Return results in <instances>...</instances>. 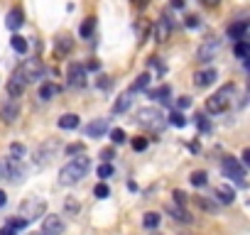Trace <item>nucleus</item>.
Instances as JSON below:
<instances>
[{
  "label": "nucleus",
  "mask_w": 250,
  "mask_h": 235,
  "mask_svg": "<svg viewBox=\"0 0 250 235\" xmlns=\"http://www.w3.org/2000/svg\"><path fill=\"white\" fill-rule=\"evenodd\" d=\"M84 152V145H69L66 147V154H81Z\"/></svg>",
  "instance_id": "nucleus-41"
},
{
  "label": "nucleus",
  "mask_w": 250,
  "mask_h": 235,
  "mask_svg": "<svg viewBox=\"0 0 250 235\" xmlns=\"http://www.w3.org/2000/svg\"><path fill=\"white\" fill-rule=\"evenodd\" d=\"M174 201L179 204V206H182V204H187V196H184V191H174Z\"/></svg>",
  "instance_id": "nucleus-44"
},
{
  "label": "nucleus",
  "mask_w": 250,
  "mask_h": 235,
  "mask_svg": "<svg viewBox=\"0 0 250 235\" xmlns=\"http://www.w3.org/2000/svg\"><path fill=\"white\" fill-rule=\"evenodd\" d=\"M147 84H150V76H147V73H142V76H137V81L132 84V88H130V91H132V93H135V91H142V88H147Z\"/></svg>",
  "instance_id": "nucleus-31"
},
{
  "label": "nucleus",
  "mask_w": 250,
  "mask_h": 235,
  "mask_svg": "<svg viewBox=\"0 0 250 235\" xmlns=\"http://www.w3.org/2000/svg\"><path fill=\"white\" fill-rule=\"evenodd\" d=\"M176 105H179V108H189V105H191V98H189V96L176 98Z\"/></svg>",
  "instance_id": "nucleus-42"
},
{
  "label": "nucleus",
  "mask_w": 250,
  "mask_h": 235,
  "mask_svg": "<svg viewBox=\"0 0 250 235\" xmlns=\"http://www.w3.org/2000/svg\"><path fill=\"white\" fill-rule=\"evenodd\" d=\"M88 169H91V160H88V157H84V154H79V157H74L69 164L61 167V172H59V184H64V186L76 184V181H81V179L88 174Z\"/></svg>",
  "instance_id": "nucleus-1"
},
{
  "label": "nucleus",
  "mask_w": 250,
  "mask_h": 235,
  "mask_svg": "<svg viewBox=\"0 0 250 235\" xmlns=\"http://www.w3.org/2000/svg\"><path fill=\"white\" fill-rule=\"evenodd\" d=\"M233 93H235V86H233V84H226V86H221L216 93H213V96L206 101V110H208V113H223V110L231 105V98H233Z\"/></svg>",
  "instance_id": "nucleus-2"
},
{
  "label": "nucleus",
  "mask_w": 250,
  "mask_h": 235,
  "mask_svg": "<svg viewBox=\"0 0 250 235\" xmlns=\"http://www.w3.org/2000/svg\"><path fill=\"white\" fill-rule=\"evenodd\" d=\"M5 201H8V193L0 191V206H5Z\"/></svg>",
  "instance_id": "nucleus-49"
},
{
  "label": "nucleus",
  "mask_w": 250,
  "mask_h": 235,
  "mask_svg": "<svg viewBox=\"0 0 250 235\" xmlns=\"http://www.w3.org/2000/svg\"><path fill=\"white\" fill-rule=\"evenodd\" d=\"M169 93H172V88H169V86H160V88L150 91V98H160V101L169 103Z\"/></svg>",
  "instance_id": "nucleus-24"
},
{
  "label": "nucleus",
  "mask_w": 250,
  "mask_h": 235,
  "mask_svg": "<svg viewBox=\"0 0 250 235\" xmlns=\"http://www.w3.org/2000/svg\"><path fill=\"white\" fill-rule=\"evenodd\" d=\"M10 225H13L15 230H22V228H27V220L17 216V218H13V220H10Z\"/></svg>",
  "instance_id": "nucleus-39"
},
{
  "label": "nucleus",
  "mask_w": 250,
  "mask_h": 235,
  "mask_svg": "<svg viewBox=\"0 0 250 235\" xmlns=\"http://www.w3.org/2000/svg\"><path fill=\"white\" fill-rule=\"evenodd\" d=\"M15 233H17V230H15L10 223H5L3 228H0V235H15Z\"/></svg>",
  "instance_id": "nucleus-43"
},
{
  "label": "nucleus",
  "mask_w": 250,
  "mask_h": 235,
  "mask_svg": "<svg viewBox=\"0 0 250 235\" xmlns=\"http://www.w3.org/2000/svg\"><path fill=\"white\" fill-rule=\"evenodd\" d=\"M172 8H176V10H182V8H184V0H172Z\"/></svg>",
  "instance_id": "nucleus-47"
},
{
  "label": "nucleus",
  "mask_w": 250,
  "mask_h": 235,
  "mask_svg": "<svg viewBox=\"0 0 250 235\" xmlns=\"http://www.w3.org/2000/svg\"><path fill=\"white\" fill-rule=\"evenodd\" d=\"M17 115H20V108H17L15 101H8L3 108H0V118H3V123H15Z\"/></svg>",
  "instance_id": "nucleus-12"
},
{
  "label": "nucleus",
  "mask_w": 250,
  "mask_h": 235,
  "mask_svg": "<svg viewBox=\"0 0 250 235\" xmlns=\"http://www.w3.org/2000/svg\"><path fill=\"white\" fill-rule=\"evenodd\" d=\"M13 49H15L17 54H25V52H27V42H25V37H20V34H15V37H13Z\"/></svg>",
  "instance_id": "nucleus-29"
},
{
  "label": "nucleus",
  "mask_w": 250,
  "mask_h": 235,
  "mask_svg": "<svg viewBox=\"0 0 250 235\" xmlns=\"http://www.w3.org/2000/svg\"><path fill=\"white\" fill-rule=\"evenodd\" d=\"M66 211H74V213H76V211H79V204H76V201H66Z\"/></svg>",
  "instance_id": "nucleus-46"
},
{
  "label": "nucleus",
  "mask_w": 250,
  "mask_h": 235,
  "mask_svg": "<svg viewBox=\"0 0 250 235\" xmlns=\"http://www.w3.org/2000/svg\"><path fill=\"white\" fill-rule=\"evenodd\" d=\"M194 123L199 125V130H201L204 135H208V132H211V123L206 120V115H201V113H199V115H194Z\"/></svg>",
  "instance_id": "nucleus-27"
},
{
  "label": "nucleus",
  "mask_w": 250,
  "mask_h": 235,
  "mask_svg": "<svg viewBox=\"0 0 250 235\" xmlns=\"http://www.w3.org/2000/svg\"><path fill=\"white\" fill-rule=\"evenodd\" d=\"M194 201H196V204H199L204 211H208V213H216V211H219V206H216V204H213V201H208V199H201V196H196Z\"/></svg>",
  "instance_id": "nucleus-28"
},
{
  "label": "nucleus",
  "mask_w": 250,
  "mask_h": 235,
  "mask_svg": "<svg viewBox=\"0 0 250 235\" xmlns=\"http://www.w3.org/2000/svg\"><path fill=\"white\" fill-rule=\"evenodd\" d=\"M167 213H172V218H176V220H182V223H191V216H187V211L184 208H179V206H167Z\"/></svg>",
  "instance_id": "nucleus-22"
},
{
  "label": "nucleus",
  "mask_w": 250,
  "mask_h": 235,
  "mask_svg": "<svg viewBox=\"0 0 250 235\" xmlns=\"http://www.w3.org/2000/svg\"><path fill=\"white\" fill-rule=\"evenodd\" d=\"M59 93V86L57 84H44L42 88H40V98L42 101H49V98H54Z\"/></svg>",
  "instance_id": "nucleus-23"
},
{
  "label": "nucleus",
  "mask_w": 250,
  "mask_h": 235,
  "mask_svg": "<svg viewBox=\"0 0 250 235\" xmlns=\"http://www.w3.org/2000/svg\"><path fill=\"white\" fill-rule=\"evenodd\" d=\"M216 71H213V69H206V71H199L196 76H194V81H196V86L199 88H206V86H211L213 81H216Z\"/></svg>",
  "instance_id": "nucleus-13"
},
{
  "label": "nucleus",
  "mask_w": 250,
  "mask_h": 235,
  "mask_svg": "<svg viewBox=\"0 0 250 235\" xmlns=\"http://www.w3.org/2000/svg\"><path fill=\"white\" fill-rule=\"evenodd\" d=\"M22 10H10L8 13V20H5V25H8V29H20L22 27Z\"/></svg>",
  "instance_id": "nucleus-18"
},
{
  "label": "nucleus",
  "mask_w": 250,
  "mask_h": 235,
  "mask_svg": "<svg viewBox=\"0 0 250 235\" xmlns=\"http://www.w3.org/2000/svg\"><path fill=\"white\" fill-rule=\"evenodd\" d=\"M189 179H191L194 186H204V184H206V172H191Z\"/></svg>",
  "instance_id": "nucleus-34"
},
{
  "label": "nucleus",
  "mask_w": 250,
  "mask_h": 235,
  "mask_svg": "<svg viewBox=\"0 0 250 235\" xmlns=\"http://www.w3.org/2000/svg\"><path fill=\"white\" fill-rule=\"evenodd\" d=\"M59 128H61V130H76V128H79V115H74V113L61 115V118H59Z\"/></svg>",
  "instance_id": "nucleus-16"
},
{
  "label": "nucleus",
  "mask_w": 250,
  "mask_h": 235,
  "mask_svg": "<svg viewBox=\"0 0 250 235\" xmlns=\"http://www.w3.org/2000/svg\"><path fill=\"white\" fill-rule=\"evenodd\" d=\"M135 118H137V123L142 128H150V130H162L164 128V118L157 108H140Z\"/></svg>",
  "instance_id": "nucleus-3"
},
{
  "label": "nucleus",
  "mask_w": 250,
  "mask_h": 235,
  "mask_svg": "<svg viewBox=\"0 0 250 235\" xmlns=\"http://www.w3.org/2000/svg\"><path fill=\"white\" fill-rule=\"evenodd\" d=\"M184 25H187L189 29H194V27H199V17H196V15H189V17L184 20Z\"/></svg>",
  "instance_id": "nucleus-40"
},
{
  "label": "nucleus",
  "mask_w": 250,
  "mask_h": 235,
  "mask_svg": "<svg viewBox=\"0 0 250 235\" xmlns=\"http://www.w3.org/2000/svg\"><path fill=\"white\" fill-rule=\"evenodd\" d=\"M113 157H116V152H113V149H103V152H101V160H105V162L113 160Z\"/></svg>",
  "instance_id": "nucleus-45"
},
{
  "label": "nucleus",
  "mask_w": 250,
  "mask_h": 235,
  "mask_svg": "<svg viewBox=\"0 0 250 235\" xmlns=\"http://www.w3.org/2000/svg\"><path fill=\"white\" fill-rule=\"evenodd\" d=\"M130 103H132V91L120 93L118 101H116V105H113V113H125V110L130 108Z\"/></svg>",
  "instance_id": "nucleus-17"
},
{
  "label": "nucleus",
  "mask_w": 250,
  "mask_h": 235,
  "mask_svg": "<svg viewBox=\"0 0 250 235\" xmlns=\"http://www.w3.org/2000/svg\"><path fill=\"white\" fill-rule=\"evenodd\" d=\"M25 86H27V81L22 78V73H20V71H15V73H13V78H10V84H8V93H10L13 98H17V96L25 91Z\"/></svg>",
  "instance_id": "nucleus-11"
},
{
  "label": "nucleus",
  "mask_w": 250,
  "mask_h": 235,
  "mask_svg": "<svg viewBox=\"0 0 250 235\" xmlns=\"http://www.w3.org/2000/svg\"><path fill=\"white\" fill-rule=\"evenodd\" d=\"M105 130H108V120L101 118V120H93L86 128V137H101V135H105Z\"/></svg>",
  "instance_id": "nucleus-14"
},
{
  "label": "nucleus",
  "mask_w": 250,
  "mask_h": 235,
  "mask_svg": "<svg viewBox=\"0 0 250 235\" xmlns=\"http://www.w3.org/2000/svg\"><path fill=\"white\" fill-rule=\"evenodd\" d=\"M169 32H172V22L167 17H162L157 22V42H164V39L169 37Z\"/></svg>",
  "instance_id": "nucleus-20"
},
{
  "label": "nucleus",
  "mask_w": 250,
  "mask_h": 235,
  "mask_svg": "<svg viewBox=\"0 0 250 235\" xmlns=\"http://www.w3.org/2000/svg\"><path fill=\"white\" fill-rule=\"evenodd\" d=\"M204 3H206V5H219L221 0H204Z\"/></svg>",
  "instance_id": "nucleus-52"
},
{
  "label": "nucleus",
  "mask_w": 250,
  "mask_h": 235,
  "mask_svg": "<svg viewBox=\"0 0 250 235\" xmlns=\"http://www.w3.org/2000/svg\"><path fill=\"white\" fill-rule=\"evenodd\" d=\"M25 157V147L20 142H13L10 145V160H22Z\"/></svg>",
  "instance_id": "nucleus-32"
},
{
  "label": "nucleus",
  "mask_w": 250,
  "mask_h": 235,
  "mask_svg": "<svg viewBox=\"0 0 250 235\" xmlns=\"http://www.w3.org/2000/svg\"><path fill=\"white\" fill-rule=\"evenodd\" d=\"M20 73H22V78L29 84V81H37V78H42V73H44V66L37 61V59H27L20 69H17Z\"/></svg>",
  "instance_id": "nucleus-6"
},
{
  "label": "nucleus",
  "mask_w": 250,
  "mask_h": 235,
  "mask_svg": "<svg viewBox=\"0 0 250 235\" xmlns=\"http://www.w3.org/2000/svg\"><path fill=\"white\" fill-rule=\"evenodd\" d=\"M135 5H137V8H145V5H147V0H135Z\"/></svg>",
  "instance_id": "nucleus-51"
},
{
  "label": "nucleus",
  "mask_w": 250,
  "mask_h": 235,
  "mask_svg": "<svg viewBox=\"0 0 250 235\" xmlns=\"http://www.w3.org/2000/svg\"><path fill=\"white\" fill-rule=\"evenodd\" d=\"M93 25H96V20H93V17H86V20H84V25H81V29H79V34H81V37H91Z\"/></svg>",
  "instance_id": "nucleus-33"
},
{
  "label": "nucleus",
  "mask_w": 250,
  "mask_h": 235,
  "mask_svg": "<svg viewBox=\"0 0 250 235\" xmlns=\"http://www.w3.org/2000/svg\"><path fill=\"white\" fill-rule=\"evenodd\" d=\"M98 66H101V64H98V61H96V59H91V61H88V69H91V71H96V69H98Z\"/></svg>",
  "instance_id": "nucleus-48"
},
{
  "label": "nucleus",
  "mask_w": 250,
  "mask_h": 235,
  "mask_svg": "<svg viewBox=\"0 0 250 235\" xmlns=\"http://www.w3.org/2000/svg\"><path fill=\"white\" fill-rule=\"evenodd\" d=\"M216 49H219V39H213V37H208L206 42L199 47V52H196V59L199 61H208L213 54H216Z\"/></svg>",
  "instance_id": "nucleus-10"
},
{
  "label": "nucleus",
  "mask_w": 250,
  "mask_h": 235,
  "mask_svg": "<svg viewBox=\"0 0 250 235\" xmlns=\"http://www.w3.org/2000/svg\"><path fill=\"white\" fill-rule=\"evenodd\" d=\"M221 169H223V174L226 176H231L235 184H245V167L243 164H238L233 157H228V160H223V164H221Z\"/></svg>",
  "instance_id": "nucleus-7"
},
{
  "label": "nucleus",
  "mask_w": 250,
  "mask_h": 235,
  "mask_svg": "<svg viewBox=\"0 0 250 235\" xmlns=\"http://www.w3.org/2000/svg\"><path fill=\"white\" fill-rule=\"evenodd\" d=\"M145 147H147V140H145V137H135V140H132V149L142 152V149H145Z\"/></svg>",
  "instance_id": "nucleus-38"
},
{
  "label": "nucleus",
  "mask_w": 250,
  "mask_h": 235,
  "mask_svg": "<svg viewBox=\"0 0 250 235\" xmlns=\"http://www.w3.org/2000/svg\"><path fill=\"white\" fill-rule=\"evenodd\" d=\"M64 220L61 216H47L44 223H42V235H61L64 233Z\"/></svg>",
  "instance_id": "nucleus-9"
},
{
  "label": "nucleus",
  "mask_w": 250,
  "mask_h": 235,
  "mask_svg": "<svg viewBox=\"0 0 250 235\" xmlns=\"http://www.w3.org/2000/svg\"><path fill=\"white\" fill-rule=\"evenodd\" d=\"M111 140H113L116 145H123V142H125V132H123L120 128H116V130L111 132Z\"/></svg>",
  "instance_id": "nucleus-37"
},
{
  "label": "nucleus",
  "mask_w": 250,
  "mask_h": 235,
  "mask_svg": "<svg viewBox=\"0 0 250 235\" xmlns=\"http://www.w3.org/2000/svg\"><path fill=\"white\" fill-rule=\"evenodd\" d=\"M245 34H248V20H238L235 25L228 27V37L231 39H245Z\"/></svg>",
  "instance_id": "nucleus-15"
},
{
  "label": "nucleus",
  "mask_w": 250,
  "mask_h": 235,
  "mask_svg": "<svg viewBox=\"0 0 250 235\" xmlns=\"http://www.w3.org/2000/svg\"><path fill=\"white\" fill-rule=\"evenodd\" d=\"M248 54H250L248 39H238V44H235V57H238V59H248Z\"/></svg>",
  "instance_id": "nucleus-26"
},
{
  "label": "nucleus",
  "mask_w": 250,
  "mask_h": 235,
  "mask_svg": "<svg viewBox=\"0 0 250 235\" xmlns=\"http://www.w3.org/2000/svg\"><path fill=\"white\" fill-rule=\"evenodd\" d=\"M248 162H250V149L243 152V164H248Z\"/></svg>",
  "instance_id": "nucleus-50"
},
{
  "label": "nucleus",
  "mask_w": 250,
  "mask_h": 235,
  "mask_svg": "<svg viewBox=\"0 0 250 235\" xmlns=\"http://www.w3.org/2000/svg\"><path fill=\"white\" fill-rule=\"evenodd\" d=\"M66 78H69V86L84 88V86H86V69H84L81 64H69V69H66Z\"/></svg>",
  "instance_id": "nucleus-8"
},
{
  "label": "nucleus",
  "mask_w": 250,
  "mask_h": 235,
  "mask_svg": "<svg viewBox=\"0 0 250 235\" xmlns=\"http://www.w3.org/2000/svg\"><path fill=\"white\" fill-rule=\"evenodd\" d=\"M93 193H96V199H105V196H108V193H111V189H108V186H105V184H98V186L93 189Z\"/></svg>",
  "instance_id": "nucleus-36"
},
{
  "label": "nucleus",
  "mask_w": 250,
  "mask_h": 235,
  "mask_svg": "<svg viewBox=\"0 0 250 235\" xmlns=\"http://www.w3.org/2000/svg\"><path fill=\"white\" fill-rule=\"evenodd\" d=\"M59 149V142L57 140H47V142H42L37 149H34V157H32V162H34V167H44L52 157H54V152Z\"/></svg>",
  "instance_id": "nucleus-5"
},
{
  "label": "nucleus",
  "mask_w": 250,
  "mask_h": 235,
  "mask_svg": "<svg viewBox=\"0 0 250 235\" xmlns=\"http://www.w3.org/2000/svg\"><path fill=\"white\" fill-rule=\"evenodd\" d=\"M71 47H74V39H71V37H59V39H54V49H57L59 54H69Z\"/></svg>",
  "instance_id": "nucleus-21"
},
{
  "label": "nucleus",
  "mask_w": 250,
  "mask_h": 235,
  "mask_svg": "<svg viewBox=\"0 0 250 235\" xmlns=\"http://www.w3.org/2000/svg\"><path fill=\"white\" fill-rule=\"evenodd\" d=\"M142 225H145V228H157L160 225V213H155V211L145 213V216H142Z\"/></svg>",
  "instance_id": "nucleus-25"
},
{
  "label": "nucleus",
  "mask_w": 250,
  "mask_h": 235,
  "mask_svg": "<svg viewBox=\"0 0 250 235\" xmlns=\"http://www.w3.org/2000/svg\"><path fill=\"white\" fill-rule=\"evenodd\" d=\"M44 208H47L44 199H40V196H29V199H25L22 206H20V218H25L29 223L34 218H40L44 213Z\"/></svg>",
  "instance_id": "nucleus-4"
},
{
  "label": "nucleus",
  "mask_w": 250,
  "mask_h": 235,
  "mask_svg": "<svg viewBox=\"0 0 250 235\" xmlns=\"http://www.w3.org/2000/svg\"><path fill=\"white\" fill-rule=\"evenodd\" d=\"M169 123H172V125H176V128H184V125H187V118H184L179 110H172V115H169Z\"/></svg>",
  "instance_id": "nucleus-30"
},
{
  "label": "nucleus",
  "mask_w": 250,
  "mask_h": 235,
  "mask_svg": "<svg viewBox=\"0 0 250 235\" xmlns=\"http://www.w3.org/2000/svg\"><path fill=\"white\" fill-rule=\"evenodd\" d=\"M216 196H219V199H221L223 204H233V201H235V191H233L228 184L219 186V189H216Z\"/></svg>",
  "instance_id": "nucleus-19"
},
{
  "label": "nucleus",
  "mask_w": 250,
  "mask_h": 235,
  "mask_svg": "<svg viewBox=\"0 0 250 235\" xmlns=\"http://www.w3.org/2000/svg\"><path fill=\"white\" fill-rule=\"evenodd\" d=\"M96 174H98L101 179H108V176H113V167H111V164H101V167L96 169Z\"/></svg>",
  "instance_id": "nucleus-35"
}]
</instances>
